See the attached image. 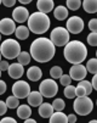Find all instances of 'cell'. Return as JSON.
Segmentation results:
<instances>
[{
	"label": "cell",
	"instance_id": "obj_8",
	"mask_svg": "<svg viewBox=\"0 0 97 123\" xmlns=\"http://www.w3.org/2000/svg\"><path fill=\"white\" fill-rule=\"evenodd\" d=\"M30 93V85L26 80H17L12 85V94L18 99H24Z\"/></svg>",
	"mask_w": 97,
	"mask_h": 123
},
{
	"label": "cell",
	"instance_id": "obj_28",
	"mask_svg": "<svg viewBox=\"0 0 97 123\" xmlns=\"http://www.w3.org/2000/svg\"><path fill=\"white\" fill-rule=\"evenodd\" d=\"M66 4H67V7L72 11L79 10V7L83 5L81 0H66Z\"/></svg>",
	"mask_w": 97,
	"mask_h": 123
},
{
	"label": "cell",
	"instance_id": "obj_12",
	"mask_svg": "<svg viewBox=\"0 0 97 123\" xmlns=\"http://www.w3.org/2000/svg\"><path fill=\"white\" fill-rule=\"evenodd\" d=\"M93 90V86H92V83L89 82V80H80L76 89H75V93H76V96H86V95H90Z\"/></svg>",
	"mask_w": 97,
	"mask_h": 123
},
{
	"label": "cell",
	"instance_id": "obj_46",
	"mask_svg": "<svg viewBox=\"0 0 97 123\" xmlns=\"http://www.w3.org/2000/svg\"><path fill=\"white\" fill-rule=\"evenodd\" d=\"M0 40H1V33H0Z\"/></svg>",
	"mask_w": 97,
	"mask_h": 123
},
{
	"label": "cell",
	"instance_id": "obj_1",
	"mask_svg": "<svg viewBox=\"0 0 97 123\" xmlns=\"http://www.w3.org/2000/svg\"><path fill=\"white\" fill-rule=\"evenodd\" d=\"M30 55L32 59H34L37 62L40 63H46L51 61L56 54V46L51 42V39L41 37L37 38L30 44Z\"/></svg>",
	"mask_w": 97,
	"mask_h": 123
},
{
	"label": "cell",
	"instance_id": "obj_26",
	"mask_svg": "<svg viewBox=\"0 0 97 123\" xmlns=\"http://www.w3.org/2000/svg\"><path fill=\"white\" fill-rule=\"evenodd\" d=\"M6 105H7V107L9 109H17L18 107V105H20V99L17 96H9L6 99Z\"/></svg>",
	"mask_w": 97,
	"mask_h": 123
},
{
	"label": "cell",
	"instance_id": "obj_9",
	"mask_svg": "<svg viewBox=\"0 0 97 123\" xmlns=\"http://www.w3.org/2000/svg\"><path fill=\"white\" fill-rule=\"evenodd\" d=\"M84 21L81 17H79V16H72L68 18L67 21V29L69 33L72 34H79V33H81L83 29H84Z\"/></svg>",
	"mask_w": 97,
	"mask_h": 123
},
{
	"label": "cell",
	"instance_id": "obj_36",
	"mask_svg": "<svg viewBox=\"0 0 97 123\" xmlns=\"http://www.w3.org/2000/svg\"><path fill=\"white\" fill-rule=\"evenodd\" d=\"M17 0H3V4L6 6V7H12Z\"/></svg>",
	"mask_w": 97,
	"mask_h": 123
},
{
	"label": "cell",
	"instance_id": "obj_5",
	"mask_svg": "<svg viewBox=\"0 0 97 123\" xmlns=\"http://www.w3.org/2000/svg\"><path fill=\"white\" fill-rule=\"evenodd\" d=\"M73 109L79 116H87L93 110V102L90 98L86 96H76L73 102Z\"/></svg>",
	"mask_w": 97,
	"mask_h": 123
},
{
	"label": "cell",
	"instance_id": "obj_2",
	"mask_svg": "<svg viewBox=\"0 0 97 123\" xmlns=\"http://www.w3.org/2000/svg\"><path fill=\"white\" fill-rule=\"evenodd\" d=\"M63 55L69 63H83L87 57V49L83 42L79 40H69L64 45Z\"/></svg>",
	"mask_w": 97,
	"mask_h": 123
},
{
	"label": "cell",
	"instance_id": "obj_24",
	"mask_svg": "<svg viewBox=\"0 0 97 123\" xmlns=\"http://www.w3.org/2000/svg\"><path fill=\"white\" fill-rule=\"evenodd\" d=\"M30 59H32V55L29 54L28 51H21V52H20V55L17 56V60H18V62H20L21 65H23V66H27V65H29V62H30Z\"/></svg>",
	"mask_w": 97,
	"mask_h": 123
},
{
	"label": "cell",
	"instance_id": "obj_20",
	"mask_svg": "<svg viewBox=\"0 0 97 123\" xmlns=\"http://www.w3.org/2000/svg\"><path fill=\"white\" fill-rule=\"evenodd\" d=\"M17 116L22 119H26L28 117L32 116V109H30V105H18V107H17Z\"/></svg>",
	"mask_w": 97,
	"mask_h": 123
},
{
	"label": "cell",
	"instance_id": "obj_44",
	"mask_svg": "<svg viewBox=\"0 0 97 123\" xmlns=\"http://www.w3.org/2000/svg\"><path fill=\"white\" fill-rule=\"evenodd\" d=\"M1 72H3V71H1V69H0V78H1Z\"/></svg>",
	"mask_w": 97,
	"mask_h": 123
},
{
	"label": "cell",
	"instance_id": "obj_43",
	"mask_svg": "<svg viewBox=\"0 0 97 123\" xmlns=\"http://www.w3.org/2000/svg\"><path fill=\"white\" fill-rule=\"evenodd\" d=\"M90 123H97V119H91Z\"/></svg>",
	"mask_w": 97,
	"mask_h": 123
},
{
	"label": "cell",
	"instance_id": "obj_41",
	"mask_svg": "<svg viewBox=\"0 0 97 123\" xmlns=\"http://www.w3.org/2000/svg\"><path fill=\"white\" fill-rule=\"evenodd\" d=\"M24 122H26V123H37V121H35V119L29 118V117H28V118H26V119H24Z\"/></svg>",
	"mask_w": 97,
	"mask_h": 123
},
{
	"label": "cell",
	"instance_id": "obj_35",
	"mask_svg": "<svg viewBox=\"0 0 97 123\" xmlns=\"http://www.w3.org/2000/svg\"><path fill=\"white\" fill-rule=\"evenodd\" d=\"M9 67H10V65H9V62L6 60L0 61V69H1V71H7Z\"/></svg>",
	"mask_w": 97,
	"mask_h": 123
},
{
	"label": "cell",
	"instance_id": "obj_45",
	"mask_svg": "<svg viewBox=\"0 0 97 123\" xmlns=\"http://www.w3.org/2000/svg\"><path fill=\"white\" fill-rule=\"evenodd\" d=\"M1 56H3V55H1V51H0V59H1ZM0 61H1V60H0Z\"/></svg>",
	"mask_w": 97,
	"mask_h": 123
},
{
	"label": "cell",
	"instance_id": "obj_38",
	"mask_svg": "<svg viewBox=\"0 0 97 123\" xmlns=\"http://www.w3.org/2000/svg\"><path fill=\"white\" fill-rule=\"evenodd\" d=\"M0 122L1 123H16V119L12 118V117H4Z\"/></svg>",
	"mask_w": 97,
	"mask_h": 123
},
{
	"label": "cell",
	"instance_id": "obj_18",
	"mask_svg": "<svg viewBox=\"0 0 97 123\" xmlns=\"http://www.w3.org/2000/svg\"><path fill=\"white\" fill-rule=\"evenodd\" d=\"M27 77L32 82H38L43 77L41 68H39L38 66H32L30 68H28V71H27Z\"/></svg>",
	"mask_w": 97,
	"mask_h": 123
},
{
	"label": "cell",
	"instance_id": "obj_17",
	"mask_svg": "<svg viewBox=\"0 0 97 123\" xmlns=\"http://www.w3.org/2000/svg\"><path fill=\"white\" fill-rule=\"evenodd\" d=\"M38 112L43 118H50L52 116V113L55 112L52 104H48V102H43L40 106L38 107Z\"/></svg>",
	"mask_w": 97,
	"mask_h": 123
},
{
	"label": "cell",
	"instance_id": "obj_10",
	"mask_svg": "<svg viewBox=\"0 0 97 123\" xmlns=\"http://www.w3.org/2000/svg\"><path fill=\"white\" fill-rule=\"evenodd\" d=\"M87 74V69H86V66L81 65V63H75L70 67L69 69V76L72 77L73 80H83Z\"/></svg>",
	"mask_w": 97,
	"mask_h": 123
},
{
	"label": "cell",
	"instance_id": "obj_31",
	"mask_svg": "<svg viewBox=\"0 0 97 123\" xmlns=\"http://www.w3.org/2000/svg\"><path fill=\"white\" fill-rule=\"evenodd\" d=\"M87 43L91 46H97V32H91L87 36Z\"/></svg>",
	"mask_w": 97,
	"mask_h": 123
},
{
	"label": "cell",
	"instance_id": "obj_7",
	"mask_svg": "<svg viewBox=\"0 0 97 123\" xmlns=\"http://www.w3.org/2000/svg\"><path fill=\"white\" fill-rule=\"evenodd\" d=\"M39 92L43 94L44 98H55L58 93V85L54 78L44 79L39 85Z\"/></svg>",
	"mask_w": 97,
	"mask_h": 123
},
{
	"label": "cell",
	"instance_id": "obj_22",
	"mask_svg": "<svg viewBox=\"0 0 97 123\" xmlns=\"http://www.w3.org/2000/svg\"><path fill=\"white\" fill-rule=\"evenodd\" d=\"M83 9L87 13H97V0H84Z\"/></svg>",
	"mask_w": 97,
	"mask_h": 123
},
{
	"label": "cell",
	"instance_id": "obj_39",
	"mask_svg": "<svg viewBox=\"0 0 97 123\" xmlns=\"http://www.w3.org/2000/svg\"><path fill=\"white\" fill-rule=\"evenodd\" d=\"M91 83H92V86H93V89H95V90H97V73H95V74H93Z\"/></svg>",
	"mask_w": 97,
	"mask_h": 123
},
{
	"label": "cell",
	"instance_id": "obj_21",
	"mask_svg": "<svg viewBox=\"0 0 97 123\" xmlns=\"http://www.w3.org/2000/svg\"><path fill=\"white\" fill-rule=\"evenodd\" d=\"M51 123H67L68 122V116L64 115L62 111H55L52 116L50 117Z\"/></svg>",
	"mask_w": 97,
	"mask_h": 123
},
{
	"label": "cell",
	"instance_id": "obj_27",
	"mask_svg": "<svg viewBox=\"0 0 97 123\" xmlns=\"http://www.w3.org/2000/svg\"><path fill=\"white\" fill-rule=\"evenodd\" d=\"M86 69H87V72L95 74L97 73V57L95 59H90L86 63Z\"/></svg>",
	"mask_w": 97,
	"mask_h": 123
},
{
	"label": "cell",
	"instance_id": "obj_48",
	"mask_svg": "<svg viewBox=\"0 0 97 123\" xmlns=\"http://www.w3.org/2000/svg\"><path fill=\"white\" fill-rule=\"evenodd\" d=\"M96 57H97V51H96Z\"/></svg>",
	"mask_w": 97,
	"mask_h": 123
},
{
	"label": "cell",
	"instance_id": "obj_15",
	"mask_svg": "<svg viewBox=\"0 0 97 123\" xmlns=\"http://www.w3.org/2000/svg\"><path fill=\"white\" fill-rule=\"evenodd\" d=\"M43 94L40 92H30L29 95L27 96V100H28V104L30 106H34V107H39L40 105L43 104Z\"/></svg>",
	"mask_w": 97,
	"mask_h": 123
},
{
	"label": "cell",
	"instance_id": "obj_16",
	"mask_svg": "<svg viewBox=\"0 0 97 123\" xmlns=\"http://www.w3.org/2000/svg\"><path fill=\"white\" fill-rule=\"evenodd\" d=\"M37 9L40 12H44V13H48V12L54 11V9H55L54 0H38L37 1Z\"/></svg>",
	"mask_w": 97,
	"mask_h": 123
},
{
	"label": "cell",
	"instance_id": "obj_13",
	"mask_svg": "<svg viewBox=\"0 0 97 123\" xmlns=\"http://www.w3.org/2000/svg\"><path fill=\"white\" fill-rule=\"evenodd\" d=\"M12 18L15 20V22L18 23H23L26 21H28L29 18V12L24 6H17L13 11H12Z\"/></svg>",
	"mask_w": 97,
	"mask_h": 123
},
{
	"label": "cell",
	"instance_id": "obj_19",
	"mask_svg": "<svg viewBox=\"0 0 97 123\" xmlns=\"http://www.w3.org/2000/svg\"><path fill=\"white\" fill-rule=\"evenodd\" d=\"M54 16H55V18L58 20V21H63V20H66L67 17H68V7L66 6H57L54 9Z\"/></svg>",
	"mask_w": 97,
	"mask_h": 123
},
{
	"label": "cell",
	"instance_id": "obj_14",
	"mask_svg": "<svg viewBox=\"0 0 97 123\" xmlns=\"http://www.w3.org/2000/svg\"><path fill=\"white\" fill-rule=\"evenodd\" d=\"M7 73L11 78L13 79H18L23 76L24 73V68H23V65H21L20 62L17 63H11L9 69H7Z\"/></svg>",
	"mask_w": 97,
	"mask_h": 123
},
{
	"label": "cell",
	"instance_id": "obj_4",
	"mask_svg": "<svg viewBox=\"0 0 97 123\" xmlns=\"http://www.w3.org/2000/svg\"><path fill=\"white\" fill-rule=\"evenodd\" d=\"M21 45L16 39H5L1 45H0V51L1 55L5 59L12 60V59H17V56L21 52Z\"/></svg>",
	"mask_w": 97,
	"mask_h": 123
},
{
	"label": "cell",
	"instance_id": "obj_25",
	"mask_svg": "<svg viewBox=\"0 0 97 123\" xmlns=\"http://www.w3.org/2000/svg\"><path fill=\"white\" fill-rule=\"evenodd\" d=\"M75 89H76V86H73L72 84L67 85L66 88H64V96H66L67 99H74L76 96V93H75Z\"/></svg>",
	"mask_w": 97,
	"mask_h": 123
},
{
	"label": "cell",
	"instance_id": "obj_3",
	"mask_svg": "<svg viewBox=\"0 0 97 123\" xmlns=\"http://www.w3.org/2000/svg\"><path fill=\"white\" fill-rule=\"evenodd\" d=\"M50 26H51V22H50V17L47 16V13L37 11V12H33L32 15H29L28 28L32 33L44 34L47 32Z\"/></svg>",
	"mask_w": 97,
	"mask_h": 123
},
{
	"label": "cell",
	"instance_id": "obj_37",
	"mask_svg": "<svg viewBox=\"0 0 97 123\" xmlns=\"http://www.w3.org/2000/svg\"><path fill=\"white\" fill-rule=\"evenodd\" d=\"M6 89H7V88H6V83L0 79V95H3L6 92Z\"/></svg>",
	"mask_w": 97,
	"mask_h": 123
},
{
	"label": "cell",
	"instance_id": "obj_32",
	"mask_svg": "<svg viewBox=\"0 0 97 123\" xmlns=\"http://www.w3.org/2000/svg\"><path fill=\"white\" fill-rule=\"evenodd\" d=\"M72 77L69 76V74H62L61 76V78H59V83L63 85V86H67V85H69L70 83H72Z\"/></svg>",
	"mask_w": 97,
	"mask_h": 123
},
{
	"label": "cell",
	"instance_id": "obj_42",
	"mask_svg": "<svg viewBox=\"0 0 97 123\" xmlns=\"http://www.w3.org/2000/svg\"><path fill=\"white\" fill-rule=\"evenodd\" d=\"M18 1H20L21 4L26 5V4H30V3H32V0H18Z\"/></svg>",
	"mask_w": 97,
	"mask_h": 123
},
{
	"label": "cell",
	"instance_id": "obj_29",
	"mask_svg": "<svg viewBox=\"0 0 97 123\" xmlns=\"http://www.w3.org/2000/svg\"><path fill=\"white\" fill-rule=\"evenodd\" d=\"M62 74H63L62 67H59V66H54V67H51V69H50V76H51V78H54V79H59Z\"/></svg>",
	"mask_w": 97,
	"mask_h": 123
},
{
	"label": "cell",
	"instance_id": "obj_40",
	"mask_svg": "<svg viewBox=\"0 0 97 123\" xmlns=\"http://www.w3.org/2000/svg\"><path fill=\"white\" fill-rule=\"evenodd\" d=\"M76 119H78V118H76L75 115H73V113H72V115H68V122H69V123H75Z\"/></svg>",
	"mask_w": 97,
	"mask_h": 123
},
{
	"label": "cell",
	"instance_id": "obj_49",
	"mask_svg": "<svg viewBox=\"0 0 97 123\" xmlns=\"http://www.w3.org/2000/svg\"><path fill=\"white\" fill-rule=\"evenodd\" d=\"M96 105H97V100H96Z\"/></svg>",
	"mask_w": 97,
	"mask_h": 123
},
{
	"label": "cell",
	"instance_id": "obj_47",
	"mask_svg": "<svg viewBox=\"0 0 97 123\" xmlns=\"http://www.w3.org/2000/svg\"><path fill=\"white\" fill-rule=\"evenodd\" d=\"M0 4H3V0H0Z\"/></svg>",
	"mask_w": 97,
	"mask_h": 123
},
{
	"label": "cell",
	"instance_id": "obj_6",
	"mask_svg": "<svg viewBox=\"0 0 97 123\" xmlns=\"http://www.w3.org/2000/svg\"><path fill=\"white\" fill-rule=\"evenodd\" d=\"M69 32L67 28L64 27H56L55 29H52L50 39L51 42L55 44V46H64L70 39L69 37Z\"/></svg>",
	"mask_w": 97,
	"mask_h": 123
},
{
	"label": "cell",
	"instance_id": "obj_30",
	"mask_svg": "<svg viewBox=\"0 0 97 123\" xmlns=\"http://www.w3.org/2000/svg\"><path fill=\"white\" fill-rule=\"evenodd\" d=\"M52 106H54V110L55 111H63L64 107H66V104H64V101L62 99H55L54 102H52Z\"/></svg>",
	"mask_w": 97,
	"mask_h": 123
},
{
	"label": "cell",
	"instance_id": "obj_23",
	"mask_svg": "<svg viewBox=\"0 0 97 123\" xmlns=\"http://www.w3.org/2000/svg\"><path fill=\"white\" fill-rule=\"evenodd\" d=\"M29 28L26 27V26H20L16 28L15 31V34H16V38L20 39V40H26L28 37H29Z\"/></svg>",
	"mask_w": 97,
	"mask_h": 123
},
{
	"label": "cell",
	"instance_id": "obj_34",
	"mask_svg": "<svg viewBox=\"0 0 97 123\" xmlns=\"http://www.w3.org/2000/svg\"><path fill=\"white\" fill-rule=\"evenodd\" d=\"M7 105H6V101H1L0 100V116H4L7 111Z\"/></svg>",
	"mask_w": 97,
	"mask_h": 123
},
{
	"label": "cell",
	"instance_id": "obj_33",
	"mask_svg": "<svg viewBox=\"0 0 97 123\" xmlns=\"http://www.w3.org/2000/svg\"><path fill=\"white\" fill-rule=\"evenodd\" d=\"M89 29L91 32H97V18H91L89 21Z\"/></svg>",
	"mask_w": 97,
	"mask_h": 123
},
{
	"label": "cell",
	"instance_id": "obj_11",
	"mask_svg": "<svg viewBox=\"0 0 97 123\" xmlns=\"http://www.w3.org/2000/svg\"><path fill=\"white\" fill-rule=\"evenodd\" d=\"M16 25H15V20L5 17V18L0 20V33L4 36H11L12 33H15L16 31Z\"/></svg>",
	"mask_w": 97,
	"mask_h": 123
}]
</instances>
